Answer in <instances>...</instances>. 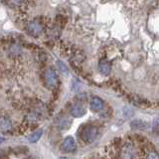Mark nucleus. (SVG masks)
I'll list each match as a JSON object with an SVG mask.
<instances>
[{"label":"nucleus","instance_id":"1","mask_svg":"<svg viewBox=\"0 0 159 159\" xmlns=\"http://www.w3.org/2000/svg\"><path fill=\"white\" fill-rule=\"evenodd\" d=\"M98 135V128L93 125H87L81 130V138L86 143H91Z\"/></svg>","mask_w":159,"mask_h":159},{"label":"nucleus","instance_id":"12","mask_svg":"<svg viewBox=\"0 0 159 159\" xmlns=\"http://www.w3.org/2000/svg\"><path fill=\"white\" fill-rule=\"evenodd\" d=\"M147 159H159V155L156 152H151V153H149Z\"/></svg>","mask_w":159,"mask_h":159},{"label":"nucleus","instance_id":"13","mask_svg":"<svg viewBox=\"0 0 159 159\" xmlns=\"http://www.w3.org/2000/svg\"><path fill=\"white\" fill-rule=\"evenodd\" d=\"M60 159H67V158H65V157H64V158H60Z\"/></svg>","mask_w":159,"mask_h":159},{"label":"nucleus","instance_id":"9","mask_svg":"<svg viewBox=\"0 0 159 159\" xmlns=\"http://www.w3.org/2000/svg\"><path fill=\"white\" fill-rule=\"evenodd\" d=\"M42 134H43V131L41 130V129H40V130L34 131V132H32V133L28 136V140H29L30 142H32V143L37 142V141L39 140V139L41 138Z\"/></svg>","mask_w":159,"mask_h":159},{"label":"nucleus","instance_id":"11","mask_svg":"<svg viewBox=\"0 0 159 159\" xmlns=\"http://www.w3.org/2000/svg\"><path fill=\"white\" fill-rule=\"evenodd\" d=\"M57 66H58V68H59V70H60V71H61L63 74H68V68H67V66H66V65H64L62 62H58L57 63Z\"/></svg>","mask_w":159,"mask_h":159},{"label":"nucleus","instance_id":"2","mask_svg":"<svg viewBox=\"0 0 159 159\" xmlns=\"http://www.w3.org/2000/svg\"><path fill=\"white\" fill-rule=\"evenodd\" d=\"M45 82L49 89H56L59 84V79L53 69H48L45 72Z\"/></svg>","mask_w":159,"mask_h":159},{"label":"nucleus","instance_id":"10","mask_svg":"<svg viewBox=\"0 0 159 159\" xmlns=\"http://www.w3.org/2000/svg\"><path fill=\"white\" fill-rule=\"evenodd\" d=\"M11 127H12L11 121H10L7 117H2L1 118V130L3 132L8 131V130L11 129Z\"/></svg>","mask_w":159,"mask_h":159},{"label":"nucleus","instance_id":"6","mask_svg":"<svg viewBox=\"0 0 159 159\" xmlns=\"http://www.w3.org/2000/svg\"><path fill=\"white\" fill-rule=\"evenodd\" d=\"M98 70H99V72H101V74L107 76V75H108L111 72V66L107 60H102L98 64Z\"/></svg>","mask_w":159,"mask_h":159},{"label":"nucleus","instance_id":"8","mask_svg":"<svg viewBox=\"0 0 159 159\" xmlns=\"http://www.w3.org/2000/svg\"><path fill=\"white\" fill-rule=\"evenodd\" d=\"M91 108L93 111H99L103 108V102L99 98H93L91 102Z\"/></svg>","mask_w":159,"mask_h":159},{"label":"nucleus","instance_id":"5","mask_svg":"<svg viewBox=\"0 0 159 159\" xmlns=\"http://www.w3.org/2000/svg\"><path fill=\"white\" fill-rule=\"evenodd\" d=\"M71 114L74 117H82L86 114V109L81 104H75L71 107Z\"/></svg>","mask_w":159,"mask_h":159},{"label":"nucleus","instance_id":"4","mask_svg":"<svg viewBox=\"0 0 159 159\" xmlns=\"http://www.w3.org/2000/svg\"><path fill=\"white\" fill-rule=\"evenodd\" d=\"M28 31L35 37H38L43 32V26L39 21H32L28 25Z\"/></svg>","mask_w":159,"mask_h":159},{"label":"nucleus","instance_id":"7","mask_svg":"<svg viewBox=\"0 0 159 159\" xmlns=\"http://www.w3.org/2000/svg\"><path fill=\"white\" fill-rule=\"evenodd\" d=\"M71 124H72V119H70L67 116L60 117L57 122V125L60 129H68L71 126Z\"/></svg>","mask_w":159,"mask_h":159},{"label":"nucleus","instance_id":"3","mask_svg":"<svg viewBox=\"0 0 159 159\" xmlns=\"http://www.w3.org/2000/svg\"><path fill=\"white\" fill-rule=\"evenodd\" d=\"M77 143L75 138L72 136H67L62 143V149L65 152H73L76 150Z\"/></svg>","mask_w":159,"mask_h":159}]
</instances>
